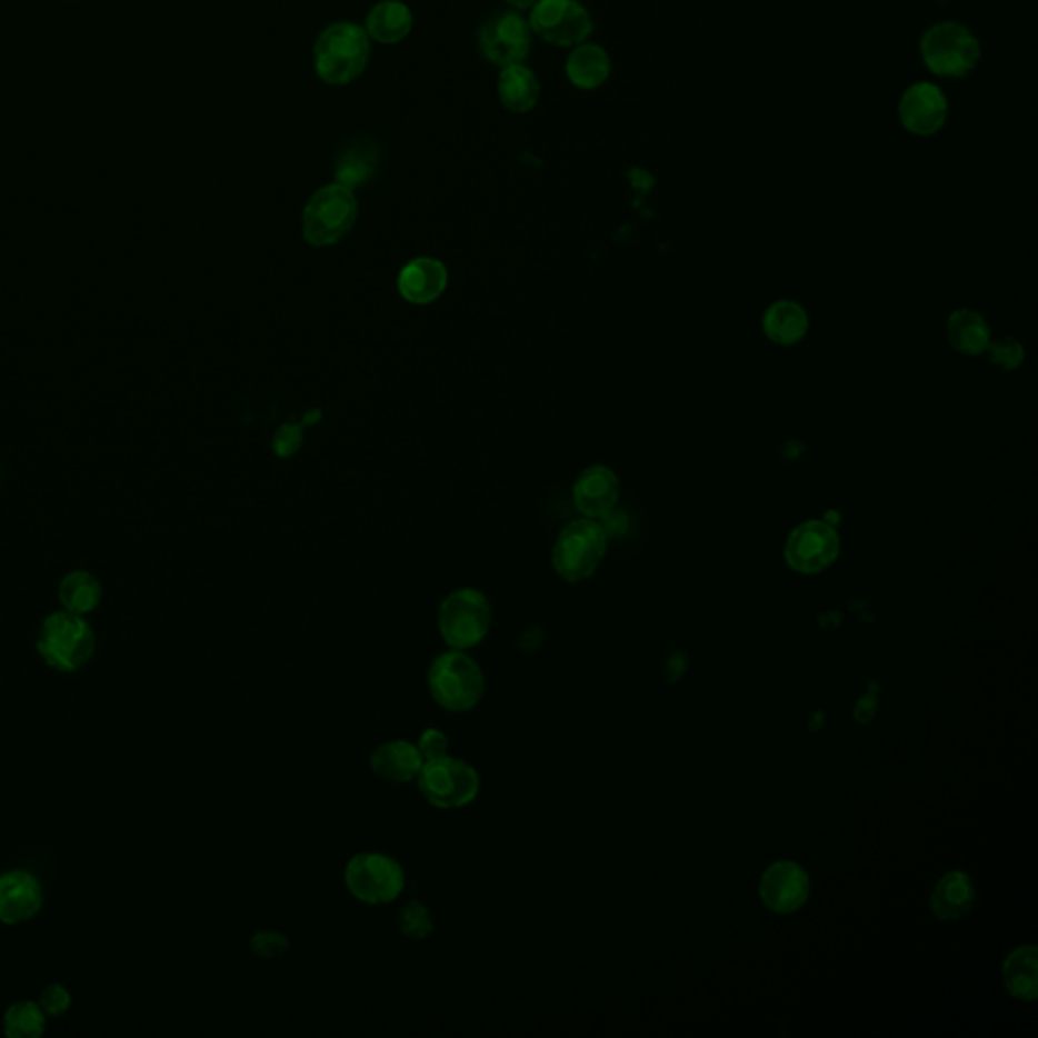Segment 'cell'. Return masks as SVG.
Returning a JSON list of instances; mask_svg holds the SVG:
<instances>
[{"instance_id":"cell-1","label":"cell","mask_w":1038,"mask_h":1038,"mask_svg":"<svg viewBox=\"0 0 1038 1038\" xmlns=\"http://www.w3.org/2000/svg\"><path fill=\"white\" fill-rule=\"evenodd\" d=\"M37 653L47 668L59 673H76L92 661L98 639L92 625L76 612H51L37 631Z\"/></svg>"},{"instance_id":"cell-2","label":"cell","mask_w":1038,"mask_h":1038,"mask_svg":"<svg viewBox=\"0 0 1038 1038\" xmlns=\"http://www.w3.org/2000/svg\"><path fill=\"white\" fill-rule=\"evenodd\" d=\"M370 61V36L356 23L329 24L315 43V71L329 86L358 80Z\"/></svg>"},{"instance_id":"cell-3","label":"cell","mask_w":1038,"mask_h":1038,"mask_svg":"<svg viewBox=\"0 0 1038 1038\" xmlns=\"http://www.w3.org/2000/svg\"><path fill=\"white\" fill-rule=\"evenodd\" d=\"M428 690L437 705L449 712H467L481 702L485 673L465 651H447L428 668Z\"/></svg>"},{"instance_id":"cell-4","label":"cell","mask_w":1038,"mask_h":1038,"mask_svg":"<svg viewBox=\"0 0 1038 1038\" xmlns=\"http://www.w3.org/2000/svg\"><path fill=\"white\" fill-rule=\"evenodd\" d=\"M921 58L939 78H966L980 63V41L966 24L937 23L925 31Z\"/></svg>"},{"instance_id":"cell-5","label":"cell","mask_w":1038,"mask_h":1038,"mask_svg":"<svg viewBox=\"0 0 1038 1038\" xmlns=\"http://www.w3.org/2000/svg\"><path fill=\"white\" fill-rule=\"evenodd\" d=\"M358 220V199L341 183L323 187L302 211V233L312 246L339 242Z\"/></svg>"},{"instance_id":"cell-6","label":"cell","mask_w":1038,"mask_h":1038,"mask_svg":"<svg viewBox=\"0 0 1038 1038\" xmlns=\"http://www.w3.org/2000/svg\"><path fill=\"white\" fill-rule=\"evenodd\" d=\"M416 781L428 804L439 809L465 808L481 791V777L475 767L449 755L425 762Z\"/></svg>"},{"instance_id":"cell-7","label":"cell","mask_w":1038,"mask_h":1038,"mask_svg":"<svg viewBox=\"0 0 1038 1038\" xmlns=\"http://www.w3.org/2000/svg\"><path fill=\"white\" fill-rule=\"evenodd\" d=\"M491 627V605L483 592L461 589L442 600L439 629L450 649L465 651L479 646Z\"/></svg>"},{"instance_id":"cell-8","label":"cell","mask_w":1038,"mask_h":1038,"mask_svg":"<svg viewBox=\"0 0 1038 1038\" xmlns=\"http://www.w3.org/2000/svg\"><path fill=\"white\" fill-rule=\"evenodd\" d=\"M607 552V531L597 521L580 519L566 526L555 546L556 572L568 582L592 577Z\"/></svg>"},{"instance_id":"cell-9","label":"cell","mask_w":1038,"mask_h":1038,"mask_svg":"<svg viewBox=\"0 0 1038 1038\" xmlns=\"http://www.w3.org/2000/svg\"><path fill=\"white\" fill-rule=\"evenodd\" d=\"M405 885L402 866L386 854H358L347 862V890L361 902H368V905L392 902L402 895Z\"/></svg>"},{"instance_id":"cell-10","label":"cell","mask_w":1038,"mask_h":1038,"mask_svg":"<svg viewBox=\"0 0 1038 1038\" xmlns=\"http://www.w3.org/2000/svg\"><path fill=\"white\" fill-rule=\"evenodd\" d=\"M530 29L552 46L577 47L592 33V17L577 0H538Z\"/></svg>"},{"instance_id":"cell-11","label":"cell","mask_w":1038,"mask_h":1038,"mask_svg":"<svg viewBox=\"0 0 1038 1038\" xmlns=\"http://www.w3.org/2000/svg\"><path fill=\"white\" fill-rule=\"evenodd\" d=\"M840 555V536L826 521H806L791 531L785 558L797 572L816 575L834 565Z\"/></svg>"},{"instance_id":"cell-12","label":"cell","mask_w":1038,"mask_h":1038,"mask_svg":"<svg viewBox=\"0 0 1038 1038\" xmlns=\"http://www.w3.org/2000/svg\"><path fill=\"white\" fill-rule=\"evenodd\" d=\"M949 102L946 92L931 81H917L899 102L900 124L915 137H934L946 127Z\"/></svg>"},{"instance_id":"cell-13","label":"cell","mask_w":1038,"mask_h":1038,"mask_svg":"<svg viewBox=\"0 0 1038 1038\" xmlns=\"http://www.w3.org/2000/svg\"><path fill=\"white\" fill-rule=\"evenodd\" d=\"M479 46L491 63L516 66L530 51V27L518 12H501L483 24Z\"/></svg>"},{"instance_id":"cell-14","label":"cell","mask_w":1038,"mask_h":1038,"mask_svg":"<svg viewBox=\"0 0 1038 1038\" xmlns=\"http://www.w3.org/2000/svg\"><path fill=\"white\" fill-rule=\"evenodd\" d=\"M809 885L808 872L789 860H779L762 872L759 895L762 902L779 915L796 912L808 902Z\"/></svg>"},{"instance_id":"cell-15","label":"cell","mask_w":1038,"mask_h":1038,"mask_svg":"<svg viewBox=\"0 0 1038 1038\" xmlns=\"http://www.w3.org/2000/svg\"><path fill=\"white\" fill-rule=\"evenodd\" d=\"M43 909V887L39 878L21 868L0 872V924L7 927L29 924Z\"/></svg>"},{"instance_id":"cell-16","label":"cell","mask_w":1038,"mask_h":1038,"mask_svg":"<svg viewBox=\"0 0 1038 1038\" xmlns=\"http://www.w3.org/2000/svg\"><path fill=\"white\" fill-rule=\"evenodd\" d=\"M447 282L449 275L442 262L435 258H416L400 272L398 289L408 302L427 305L439 299L447 289Z\"/></svg>"},{"instance_id":"cell-17","label":"cell","mask_w":1038,"mask_h":1038,"mask_svg":"<svg viewBox=\"0 0 1038 1038\" xmlns=\"http://www.w3.org/2000/svg\"><path fill=\"white\" fill-rule=\"evenodd\" d=\"M619 496L617 475L607 467H590L575 483V503L587 518H600L611 511Z\"/></svg>"},{"instance_id":"cell-18","label":"cell","mask_w":1038,"mask_h":1038,"mask_svg":"<svg viewBox=\"0 0 1038 1038\" xmlns=\"http://www.w3.org/2000/svg\"><path fill=\"white\" fill-rule=\"evenodd\" d=\"M425 759L418 747L408 740L383 742L371 755V771L376 777L390 784H410L415 781Z\"/></svg>"},{"instance_id":"cell-19","label":"cell","mask_w":1038,"mask_h":1038,"mask_svg":"<svg viewBox=\"0 0 1038 1038\" xmlns=\"http://www.w3.org/2000/svg\"><path fill=\"white\" fill-rule=\"evenodd\" d=\"M566 76L580 90H597L611 76V58L600 46L580 43L566 61Z\"/></svg>"},{"instance_id":"cell-20","label":"cell","mask_w":1038,"mask_h":1038,"mask_svg":"<svg viewBox=\"0 0 1038 1038\" xmlns=\"http://www.w3.org/2000/svg\"><path fill=\"white\" fill-rule=\"evenodd\" d=\"M976 899V890L966 872H949L941 878L931 895V909L941 921H958L968 915Z\"/></svg>"},{"instance_id":"cell-21","label":"cell","mask_w":1038,"mask_h":1038,"mask_svg":"<svg viewBox=\"0 0 1038 1038\" xmlns=\"http://www.w3.org/2000/svg\"><path fill=\"white\" fill-rule=\"evenodd\" d=\"M497 93L501 104L506 106L509 112L528 114L531 108L538 104L540 83L533 71L528 68L519 63L506 66L497 80Z\"/></svg>"},{"instance_id":"cell-22","label":"cell","mask_w":1038,"mask_h":1038,"mask_svg":"<svg viewBox=\"0 0 1038 1038\" xmlns=\"http://www.w3.org/2000/svg\"><path fill=\"white\" fill-rule=\"evenodd\" d=\"M415 24L412 11L400 0H381L368 14L366 31L376 41L393 46L410 36Z\"/></svg>"},{"instance_id":"cell-23","label":"cell","mask_w":1038,"mask_h":1038,"mask_svg":"<svg viewBox=\"0 0 1038 1038\" xmlns=\"http://www.w3.org/2000/svg\"><path fill=\"white\" fill-rule=\"evenodd\" d=\"M767 337L779 346H794L808 333V315L791 300H779L762 317Z\"/></svg>"},{"instance_id":"cell-24","label":"cell","mask_w":1038,"mask_h":1038,"mask_svg":"<svg viewBox=\"0 0 1038 1038\" xmlns=\"http://www.w3.org/2000/svg\"><path fill=\"white\" fill-rule=\"evenodd\" d=\"M947 337L959 353L980 356L990 343V327L980 312L961 309L949 317Z\"/></svg>"},{"instance_id":"cell-25","label":"cell","mask_w":1038,"mask_h":1038,"mask_svg":"<svg viewBox=\"0 0 1038 1038\" xmlns=\"http://www.w3.org/2000/svg\"><path fill=\"white\" fill-rule=\"evenodd\" d=\"M58 595L63 611L76 612V615L86 617L88 612H92L100 605L102 585L90 572L73 570L59 582Z\"/></svg>"},{"instance_id":"cell-26","label":"cell","mask_w":1038,"mask_h":1038,"mask_svg":"<svg viewBox=\"0 0 1038 1038\" xmlns=\"http://www.w3.org/2000/svg\"><path fill=\"white\" fill-rule=\"evenodd\" d=\"M1037 949L1020 947L1004 961L1006 990L1020 1000H1035L1038 994Z\"/></svg>"},{"instance_id":"cell-27","label":"cell","mask_w":1038,"mask_h":1038,"mask_svg":"<svg viewBox=\"0 0 1038 1038\" xmlns=\"http://www.w3.org/2000/svg\"><path fill=\"white\" fill-rule=\"evenodd\" d=\"M47 1020L37 1000H17L2 1015V1030L9 1038H39L46 1032Z\"/></svg>"},{"instance_id":"cell-28","label":"cell","mask_w":1038,"mask_h":1038,"mask_svg":"<svg viewBox=\"0 0 1038 1038\" xmlns=\"http://www.w3.org/2000/svg\"><path fill=\"white\" fill-rule=\"evenodd\" d=\"M398 927L408 939L422 941V939H427L428 935L432 934L435 919H432V912L425 902L412 900L398 915Z\"/></svg>"},{"instance_id":"cell-29","label":"cell","mask_w":1038,"mask_h":1038,"mask_svg":"<svg viewBox=\"0 0 1038 1038\" xmlns=\"http://www.w3.org/2000/svg\"><path fill=\"white\" fill-rule=\"evenodd\" d=\"M371 164H373V157H371L370 150H347L346 157L339 161L337 179H339L341 186L351 189V187H356L368 179V174L371 173Z\"/></svg>"},{"instance_id":"cell-30","label":"cell","mask_w":1038,"mask_h":1038,"mask_svg":"<svg viewBox=\"0 0 1038 1038\" xmlns=\"http://www.w3.org/2000/svg\"><path fill=\"white\" fill-rule=\"evenodd\" d=\"M986 351L992 359L994 366L1002 370H1016L1025 359V347L1020 341H1016L1015 337H1002L994 343H988Z\"/></svg>"},{"instance_id":"cell-31","label":"cell","mask_w":1038,"mask_h":1038,"mask_svg":"<svg viewBox=\"0 0 1038 1038\" xmlns=\"http://www.w3.org/2000/svg\"><path fill=\"white\" fill-rule=\"evenodd\" d=\"M37 1002L43 1008L47 1018H59V1016L70 1012L73 996L68 990V986L53 981V984H47L46 988L41 990Z\"/></svg>"},{"instance_id":"cell-32","label":"cell","mask_w":1038,"mask_h":1038,"mask_svg":"<svg viewBox=\"0 0 1038 1038\" xmlns=\"http://www.w3.org/2000/svg\"><path fill=\"white\" fill-rule=\"evenodd\" d=\"M250 949L256 958L278 959L287 956L290 949V941L287 935L275 934V931H260L250 939Z\"/></svg>"},{"instance_id":"cell-33","label":"cell","mask_w":1038,"mask_h":1038,"mask_svg":"<svg viewBox=\"0 0 1038 1038\" xmlns=\"http://www.w3.org/2000/svg\"><path fill=\"white\" fill-rule=\"evenodd\" d=\"M416 747L420 750L425 762L435 761V759H440V757L447 755V750H449V739H447V735H445L442 730H439V728H427V730L420 735Z\"/></svg>"},{"instance_id":"cell-34","label":"cell","mask_w":1038,"mask_h":1038,"mask_svg":"<svg viewBox=\"0 0 1038 1038\" xmlns=\"http://www.w3.org/2000/svg\"><path fill=\"white\" fill-rule=\"evenodd\" d=\"M300 445H302V427L299 425H285V427L278 428L277 437H275V450H277L278 457H290L299 450Z\"/></svg>"},{"instance_id":"cell-35","label":"cell","mask_w":1038,"mask_h":1038,"mask_svg":"<svg viewBox=\"0 0 1038 1038\" xmlns=\"http://www.w3.org/2000/svg\"><path fill=\"white\" fill-rule=\"evenodd\" d=\"M508 2L511 7H516V9H531L538 0H508Z\"/></svg>"}]
</instances>
